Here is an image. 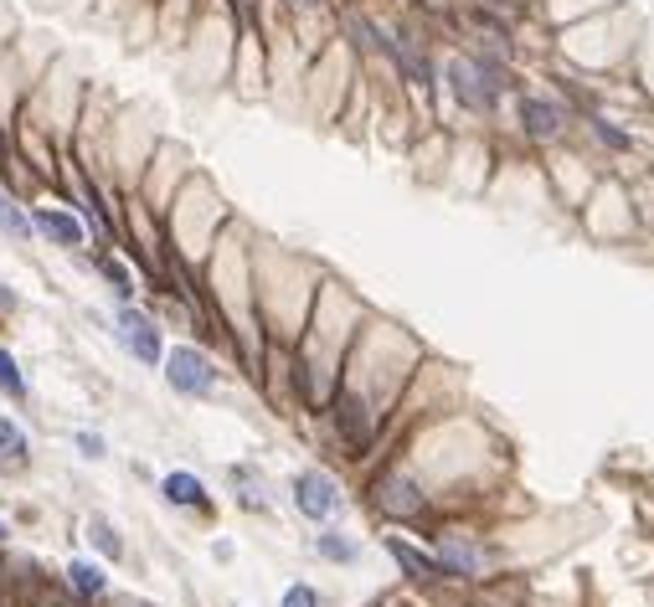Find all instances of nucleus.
I'll return each mask as SVG.
<instances>
[{
    "instance_id": "19",
    "label": "nucleus",
    "mask_w": 654,
    "mask_h": 607,
    "mask_svg": "<svg viewBox=\"0 0 654 607\" xmlns=\"http://www.w3.org/2000/svg\"><path fill=\"white\" fill-rule=\"evenodd\" d=\"M315 551L325 556V561H340V567L361 556V546L351 541V535H340V530H325V535H315Z\"/></svg>"
},
{
    "instance_id": "15",
    "label": "nucleus",
    "mask_w": 654,
    "mask_h": 607,
    "mask_svg": "<svg viewBox=\"0 0 654 607\" xmlns=\"http://www.w3.org/2000/svg\"><path fill=\"white\" fill-rule=\"evenodd\" d=\"M93 268H99V278L109 283V289H114V299H120V304H129V299L139 294V289H135V274L124 268V257L99 253V257H93Z\"/></svg>"
},
{
    "instance_id": "2",
    "label": "nucleus",
    "mask_w": 654,
    "mask_h": 607,
    "mask_svg": "<svg viewBox=\"0 0 654 607\" xmlns=\"http://www.w3.org/2000/svg\"><path fill=\"white\" fill-rule=\"evenodd\" d=\"M165 381H171V392L180 396H212L217 392V366H212V355L197 351V345H176V351H165Z\"/></svg>"
},
{
    "instance_id": "24",
    "label": "nucleus",
    "mask_w": 654,
    "mask_h": 607,
    "mask_svg": "<svg viewBox=\"0 0 654 607\" xmlns=\"http://www.w3.org/2000/svg\"><path fill=\"white\" fill-rule=\"evenodd\" d=\"M284 5H289V11H325L330 0H284Z\"/></svg>"
},
{
    "instance_id": "4",
    "label": "nucleus",
    "mask_w": 654,
    "mask_h": 607,
    "mask_svg": "<svg viewBox=\"0 0 654 607\" xmlns=\"http://www.w3.org/2000/svg\"><path fill=\"white\" fill-rule=\"evenodd\" d=\"M26 216H32V237H47L52 248H67V253L88 248V227H83V216L73 212V206H47V201H32Z\"/></svg>"
},
{
    "instance_id": "18",
    "label": "nucleus",
    "mask_w": 654,
    "mask_h": 607,
    "mask_svg": "<svg viewBox=\"0 0 654 607\" xmlns=\"http://www.w3.org/2000/svg\"><path fill=\"white\" fill-rule=\"evenodd\" d=\"M88 541H93V551H99L103 561H120L124 556V541H120V530H114V520H88Z\"/></svg>"
},
{
    "instance_id": "21",
    "label": "nucleus",
    "mask_w": 654,
    "mask_h": 607,
    "mask_svg": "<svg viewBox=\"0 0 654 607\" xmlns=\"http://www.w3.org/2000/svg\"><path fill=\"white\" fill-rule=\"evenodd\" d=\"M284 607H319V592L310 582H294V587L284 592Z\"/></svg>"
},
{
    "instance_id": "28",
    "label": "nucleus",
    "mask_w": 654,
    "mask_h": 607,
    "mask_svg": "<svg viewBox=\"0 0 654 607\" xmlns=\"http://www.w3.org/2000/svg\"><path fill=\"white\" fill-rule=\"evenodd\" d=\"M5 541H11V526H5V515H0V546H5Z\"/></svg>"
},
{
    "instance_id": "14",
    "label": "nucleus",
    "mask_w": 654,
    "mask_h": 607,
    "mask_svg": "<svg viewBox=\"0 0 654 607\" xmlns=\"http://www.w3.org/2000/svg\"><path fill=\"white\" fill-rule=\"evenodd\" d=\"M0 237L32 242V216H26V206H21L16 191H5V186H0Z\"/></svg>"
},
{
    "instance_id": "27",
    "label": "nucleus",
    "mask_w": 654,
    "mask_h": 607,
    "mask_svg": "<svg viewBox=\"0 0 654 607\" xmlns=\"http://www.w3.org/2000/svg\"><path fill=\"white\" fill-rule=\"evenodd\" d=\"M11 160V135H5V124H0V165Z\"/></svg>"
},
{
    "instance_id": "11",
    "label": "nucleus",
    "mask_w": 654,
    "mask_h": 607,
    "mask_svg": "<svg viewBox=\"0 0 654 607\" xmlns=\"http://www.w3.org/2000/svg\"><path fill=\"white\" fill-rule=\"evenodd\" d=\"M340 31H345V37L356 41V52H366V58H372V52H387V31H381V26H377L372 16H361V11H351V5L340 11Z\"/></svg>"
},
{
    "instance_id": "3",
    "label": "nucleus",
    "mask_w": 654,
    "mask_h": 607,
    "mask_svg": "<svg viewBox=\"0 0 654 607\" xmlns=\"http://www.w3.org/2000/svg\"><path fill=\"white\" fill-rule=\"evenodd\" d=\"M114 334H120V345L135 355L139 366H160V361H165L160 325L144 309H135V304H120V309H114Z\"/></svg>"
},
{
    "instance_id": "20",
    "label": "nucleus",
    "mask_w": 654,
    "mask_h": 607,
    "mask_svg": "<svg viewBox=\"0 0 654 607\" xmlns=\"http://www.w3.org/2000/svg\"><path fill=\"white\" fill-rule=\"evenodd\" d=\"M588 124H593V135L603 139L608 150H629V135H624V129H614V124H608V118H603V114H593V118H588Z\"/></svg>"
},
{
    "instance_id": "13",
    "label": "nucleus",
    "mask_w": 654,
    "mask_h": 607,
    "mask_svg": "<svg viewBox=\"0 0 654 607\" xmlns=\"http://www.w3.org/2000/svg\"><path fill=\"white\" fill-rule=\"evenodd\" d=\"M387 551H392V561H397L402 571H407L413 582H438V577H443L433 556H423V551H413L407 541H397V535H387Z\"/></svg>"
},
{
    "instance_id": "22",
    "label": "nucleus",
    "mask_w": 654,
    "mask_h": 607,
    "mask_svg": "<svg viewBox=\"0 0 654 607\" xmlns=\"http://www.w3.org/2000/svg\"><path fill=\"white\" fill-rule=\"evenodd\" d=\"M73 443H78V453H83V458H93V464H99L103 453H109V448H103V438H99V432H88V428L73 432Z\"/></svg>"
},
{
    "instance_id": "7",
    "label": "nucleus",
    "mask_w": 654,
    "mask_h": 607,
    "mask_svg": "<svg viewBox=\"0 0 654 607\" xmlns=\"http://www.w3.org/2000/svg\"><path fill=\"white\" fill-rule=\"evenodd\" d=\"M294 509L304 515V520H315V526H319V520H330V515L340 509L336 479H330L325 469H304L294 479Z\"/></svg>"
},
{
    "instance_id": "17",
    "label": "nucleus",
    "mask_w": 654,
    "mask_h": 607,
    "mask_svg": "<svg viewBox=\"0 0 654 607\" xmlns=\"http://www.w3.org/2000/svg\"><path fill=\"white\" fill-rule=\"evenodd\" d=\"M21 458H26V432H21L16 417H5V412H0V464H5V469H16Z\"/></svg>"
},
{
    "instance_id": "29",
    "label": "nucleus",
    "mask_w": 654,
    "mask_h": 607,
    "mask_svg": "<svg viewBox=\"0 0 654 607\" xmlns=\"http://www.w3.org/2000/svg\"><path fill=\"white\" fill-rule=\"evenodd\" d=\"M5 577H11V571H5V561H0V587H5Z\"/></svg>"
},
{
    "instance_id": "25",
    "label": "nucleus",
    "mask_w": 654,
    "mask_h": 607,
    "mask_svg": "<svg viewBox=\"0 0 654 607\" xmlns=\"http://www.w3.org/2000/svg\"><path fill=\"white\" fill-rule=\"evenodd\" d=\"M232 479H242V469H232ZM242 505H248V509H263V494L248 490V494H242Z\"/></svg>"
},
{
    "instance_id": "12",
    "label": "nucleus",
    "mask_w": 654,
    "mask_h": 607,
    "mask_svg": "<svg viewBox=\"0 0 654 607\" xmlns=\"http://www.w3.org/2000/svg\"><path fill=\"white\" fill-rule=\"evenodd\" d=\"M520 124L531 139H556L562 135V109L546 99H520Z\"/></svg>"
},
{
    "instance_id": "5",
    "label": "nucleus",
    "mask_w": 654,
    "mask_h": 607,
    "mask_svg": "<svg viewBox=\"0 0 654 607\" xmlns=\"http://www.w3.org/2000/svg\"><path fill=\"white\" fill-rule=\"evenodd\" d=\"M372 505L381 509V515H392V520H417L423 509H428V494L417 490L407 473H381L377 484H372Z\"/></svg>"
},
{
    "instance_id": "23",
    "label": "nucleus",
    "mask_w": 654,
    "mask_h": 607,
    "mask_svg": "<svg viewBox=\"0 0 654 607\" xmlns=\"http://www.w3.org/2000/svg\"><path fill=\"white\" fill-rule=\"evenodd\" d=\"M232 16H238L242 26H259V0H232Z\"/></svg>"
},
{
    "instance_id": "10",
    "label": "nucleus",
    "mask_w": 654,
    "mask_h": 607,
    "mask_svg": "<svg viewBox=\"0 0 654 607\" xmlns=\"http://www.w3.org/2000/svg\"><path fill=\"white\" fill-rule=\"evenodd\" d=\"M160 499H165V505H176V509H201V505H206V484H201L197 473L176 469V473H165V479H160Z\"/></svg>"
},
{
    "instance_id": "9",
    "label": "nucleus",
    "mask_w": 654,
    "mask_h": 607,
    "mask_svg": "<svg viewBox=\"0 0 654 607\" xmlns=\"http://www.w3.org/2000/svg\"><path fill=\"white\" fill-rule=\"evenodd\" d=\"M62 587L73 592L78 603H99V597H109V577H103L99 561H67V571H62Z\"/></svg>"
},
{
    "instance_id": "8",
    "label": "nucleus",
    "mask_w": 654,
    "mask_h": 607,
    "mask_svg": "<svg viewBox=\"0 0 654 607\" xmlns=\"http://www.w3.org/2000/svg\"><path fill=\"white\" fill-rule=\"evenodd\" d=\"M336 428H340V438H345V448L361 453L372 443V432H377V412L366 407V396L340 392L336 396Z\"/></svg>"
},
{
    "instance_id": "6",
    "label": "nucleus",
    "mask_w": 654,
    "mask_h": 607,
    "mask_svg": "<svg viewBox=\"0 0 654 607\" xmlns=\"http://www.w3.org/2000/svg\"><path fill=\"white\" fill-rule=\"evenodd\" d=\"M438 571L443 577H485V567H490V551L479 546L475 535H458V530H443L438 535Z\"/></svg>"
},
{
    "instance_id": "26",
    "label": "nucleus",
    "mask_w": 654,
    "mask_h": 607,
    "mask_svg": "<svg viewBox=\"0 0 654 607\" xmlns=\"http://www.w3.org/2000/svg\"><path fill=\"white\" fill-rule=\"evenodd\" d=\"M16 304H21V299L11 294V289H5V283H0V314H11V309H16Z\"/></svg>"
},
{
    "instance_id": "1",
    "label": "nucleus",
    "mask_w": 654,
    "mask_h": 607,
    "mask_svg": "<svg viewBox=\"0 0 654 607\" xmlns=\"http://www.w3.org/2000/svg\"><path fill=\"white\" fill-rule=\"evenodd\" d=\"M443 83H449V93L458 99V109H469V114H490L500 103V67L490 58H454L443 67Z\"/></svg>"
},
{
    "instance_id": "16",
    "label": "nucleus",
    "mask_w": 654,
    "mask_h": 607,
    "mask_svg": "<svg viewBox=\"0 0 654 607\" xmlns=\"http://www.w3.org/2000/svg\"><path fill=\"white\" fill-rule=\"evenodd\" d=\"M0 396H5V402H26V396H32V381H26V371H21V361L11 351H5V345H0Z\"/></svg>"
}]
</instances>
